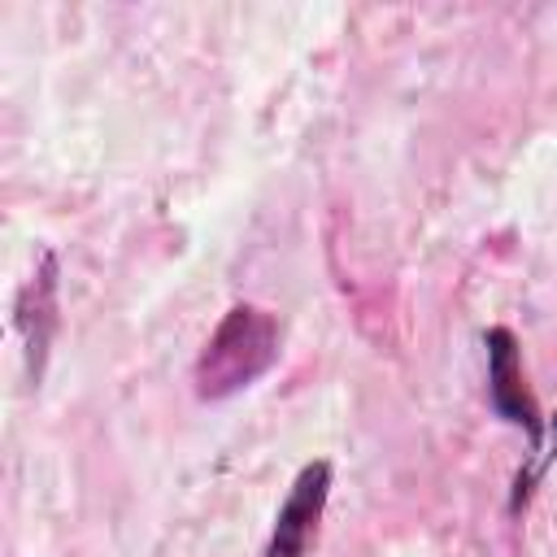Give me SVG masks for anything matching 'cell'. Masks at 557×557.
<instances>
[{
    "instance_id": "6da1fadb",
    "label": "cell",
    "mask_w": 557,
    "mask_h": 557,
    "mask_svg": "<svg viewBox=\"0 0 557 557\" xmlns=\"http://www.w3.org/2000/svg\"><path fill=\"white\" fill-rule=\"evenodd\" d=\"M278 361V322L274 313L257 305H235L218 331L209 335L200 361H196V396L222 400L252 379H261Z\"/></svg>"
},
{
    "instance_id": "7a4b0ae2",
    "label": "cell",
    "mask_w": 557,
    "mask_h": 557,
    "mask_svg": "<svg viewBox=\"0 0 557 557\" xmlns=\"http://www.w3.org/2000/svg\"><path fill=\"white\" fill-rule=\"evenodd\" d=\"M326 492H331V461L318 457V461L300 466L287 500L278 505V518H274L265 557H309V548L318 540L322 509H326Z\"/></svg>"
},
{
    "instance_id": "3957f363",
    "label": "cell",
    "mask_w": 557,
    "mask_h": 557,
    "mask_svg": "<svg viewBox=\"0 0 557 557\" xmlns=\"http://www.w3.org/2000/svg\"><path fill=\"white\" fill-rule=\"evenodd\" d=\"M483 344H487V400H492V409L505 422L522 426L531 444H540L544 422H540V405H535V396H531V387L522 379V352H518L513 331L509 326H492L483 335Z\"/></svg>"
},
{
    "instance_id": "277c9868",
    "label": "cell",
    "mask_w": 557,
    "mask_h": 557,
    "mask_svg": "<svg viewBox=\"0 0 557 557\" xmlns=\"http://www.w3.org/2000/svg\"><path fill=\"white\" fill-rule=\"evenodd\" d=\"M553 444H557V413H553Z\"/></svg>"
}]
</instances>
